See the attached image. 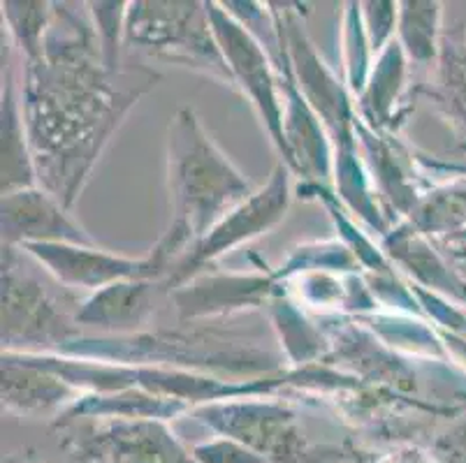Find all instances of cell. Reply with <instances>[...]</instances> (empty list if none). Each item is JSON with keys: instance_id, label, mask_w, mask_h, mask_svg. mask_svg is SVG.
Masks as SVG:
<instances>
[{"instance_id": "cell-4", "label": "cell", "mask_w": 466, "mask_h": 463, "mask_svg": "<svg viewBox=\"0 0 466 463\" xmlns=\"http://www.w3.org/2000/svg\"><path fill=\"white\" fill-rule=\"evenodd\" d=\"M24 248L49 267L58 280L66 286L109 287L124 280H147L167 269V257L160 248L151 250L149 257L126 260L116 257L96 246L75 244H26Z\"/></svg>"}, {"instance_id": "cell-15", "label": "cell", "mask_w": 466, "mask_h": 463, "mask_svg": "<svg viewBox=\"0 0 466 463\" xmlns=\"http://www.w3.org/2000/svg\"><path fill=\"white\" fill-rule=\"evenodd\" d=\"M193 457L198 463H267L260 454L251 452L241 443L232 438L211 440V443H202L193 449Z\"/></svg>"}, {"instance_id": "cell-14", "label": "cell", "mask_w": 466, "mask_h": 463, "mask_svg": "<svg viewBox=\"0 0 466 463\" xmlns=\"http://www.w3.org/2000/svg\"><path fill=\"white\" fill-rule=\"evenodd\" d=\"M404 35L415 58H430L434 54V25L439 19L436 3H406Z\"/></svg>"}, {"instance_id": "cell-17", "label": "cell", "mask_w": 466, "mask_h": 463, "mask_svg": "<svg viewBox=\"0 0 466 463\" xmlns=\"http://www.w3.org/2000/svg\"><path fill=\"white\" fill-rule=\"evenodd\" d=\"M379 463H436L431 458H427L425 454L420 452H404V454H392V457L383 458Z\"/></svg>"}, {"instance_id": "cell-11", "label": "cell", "mask_w": 466, "mask_h": 463, "mask_svg": "<svg viewBox=\"0 0 466 463\" xmlns=\"http://www.w3.org/2000/svg\"><path fill=\"white\" fill-rule=\"evenodd\" d=\"M151 306L149 286L144 280H124L97 292L77 320L103 322L105 327L137 325Z\"/></svg>"}, {"instance_id": "cell-2", "label": "cell", "mask_w": 466, "mask_h": 463, "mask_svg": "<svg viewBox=\"0 0 466 463\" xmlns=\"http://www.w3.org/2000/svg\"><path fill=\"white\" fill-rule=\"evenodd\" d=\"M195 3H139L128 12L130 40L154 46L160 56L230 79V65L209 35V10Z\"/></svg>"}, {"instance_id": "cell-12", "label": "cell", "mask_w": 466, "mask_h": 463, "mask_svg": "<svg viewBox=\"0 0 466 463\" xmlns=\"http://www.w3.org/2000/svg\"><path fill=\"white\" fill-rule=\"evenodd\" d=\"M33 181L35 176H33L31 158L26 156L15 91L12 82H7L3 93V195L31 188Z\"/></svg>"}, {"instance_id": "cell-10", "label": "cell", "mask_w": 466, "mask_h": 463, "mask_svg": "<svg viewBox=\"0 0 466 463\" xmlns=\"http://www.w3.org/2000/svg\"><path fill=\"white\" fill-rule=\"evenodd\" d=\"M67 388L35 367H16L10 357L3 367V403L16 413H45L66 401Z\"/></svg>"}, {"instance_id": "cell-5", "label": "cell", "mask_w": 466, "mask_h": 463, "mask_svg": "<svg viewBox=\"0 0 466 463\" xmlns=\"http://www.w3.org/2000/svg\"><path fill=\"white\" fill-rule=\"evenodd\" d=\"M75 457L100 463H198L158 422H116L88 436H72Z\"/></svg>"}, {"instance_id": "cell-16", "label": "cell", "mask_w": 466, "mask_h": 463, "mask_svg": "<svg viewBox=\"0 0 466 463\" xmlns=\"http://www.w3.org/2000/svg\"><path fill=\"white\" fill-rule=\"evenodd\" d=\"M93 15H96L97 35H100V45H103L105 65L112 72L116 65V37H118V16H121V3H100V5H91Z\"/></svg>"}, {"instance_id": "cell-8", "label": "cell", "mask_w": 466, "mask_h": 463, "mask_svg": "<svg viewBox=\"0 0 466 463\" xmlns=\"http://www.w3.org/2000/svg\"><path fill=\"white\" fill-rule=\"evenodd\" d=\"M209 7V19L214 21V31L220 40V49L226 54V61H230L232 75L237 76L244 86V91H248L253 105L260 109L262 118L269 126V133L274 135V142L279 144L281 151H286L288 163H295V156H292L290 146L286 142V135H283V121H281V109H279L277 96H274L272 79H269V72H267V63L262 58V51L258 49L256 42L241 31L239 25L232 24L230 19H226L223 15L216 12L214 5Z\"/></svg>"}, {"instance_id": "cell-1", "label": "cell", "mask_w": 466, "mask_h": 463, "mask_svg": "<svg viewBox=\"0 0 466 463\" xmlns=\"http://www.w3.org/2000/svg\"><path fill=\"white\" fill-rule=\"evenodd\" d=\"M169 193L175 220L169 235L188 244L251 195V186L211 144L193 109H181L169 126Z\"/></svg>"}, {"instance_id": "cell-13", "label": "cell", "mask_w": 466, "mask_h": 463, "mask_svg": "<svg viewBox=\"0 0 466 463\" xmlns=\"http://www.w3.org/2000/svg\"><path fill=\"white\" fill-rule=\"evenodd\" d=\"M46 3H3V15H5L10 31L19 40V45L26 49L28 58L37 61L45 51V31L49 28V10Z\"/></svg>"}, {"instance_id": "cell-6", "label": "cell", "mask_w": 466, "mask_h": 463, "mask_svg": "<svg viewBox=\"0 0 466 463\" xmlns=\"http://www.w3.org/2000/svg\"><path fill=\"white\" fill-rule=\"evenodd\" d=\"M52 195L24 188L3 195V237L7 244H75L93 246Z\"/></svg>"}, {"instance_id": "cell-7", "label": "cell", "mask_w": 466, "mask_h": 463, "mask_svg": "<svg viewBox=\"0 0 466 463\" xmlns=\"http://www.w3.org/2000/svg\"><path fill=\"white\" fill-rule=\"evenodd\" d=\"M3 341L52 343L70 334L66 313L54 308V301L35 280L21 278L7 262H3Z\"/></svg>"}, {"instance_id": "cell-9", "label": "cell", "mask_w": 466, "mask_h": 463, "mask_svg": "<svg viewBox=\"0 0 466 463\" xmlns=\"http://www.w3.org/2000/svg\"><path fill=\"white\" fill-rule=\"evenodd\" d=\"M288 204V181L283 167H279L274 172L272 184L267 186V190L253 195L248 202H244L237 211L228 214V218L220 220L214 227V235L207 237L198 250L193 253V257L186 260V265H181V271H188L190 265L195 262L207 260L211 255L220 253L228 246L237 244L241 239H248V237L258 235L260 229H267L269 225L277 223L283 216Z\"/></svg>"}, {"instance_id": "cell-3", "label": "cell", "mask_w": 466, "mask_h": 463, "mask_svg": "<svg viewBox=\"0 0 466 463\" xmlns=\"http://www.w3.org/2000/svg\"><path fill=\"white\" fill-rule=\"evenodd\" d=\"M205 415L216 431L260 454L267 463H316L341 458L339 449L311 448L295 427V418L281 408H207Z\"/></svg>"}]
</instances>
